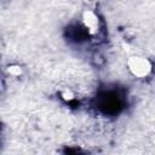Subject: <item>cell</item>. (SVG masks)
<instances>
[{
	"label": "cell",
	"mask_w": 155,
	"mask_h": 155,
	"mask_svg": "<svg viewBox=\"0 0 155 155\" xmlns=\"http://www.w3.org/2000/svg\"><path fill=\"white\" fill-rule=\"evenodd\" d=\"M125 105L124 96L114 88L103 90L96 97V108L105 115L119 114Z\"/></svg>",
	"instance_id": "obj_1"
},
{
	"label": "cell",
	"mask_w": 155,
	"mask_h": 155,
	"mask_svg": "<svg viewBox=\"0 0 155 155\" xmlns=\"http://www.w3.org/2000/svg\"><path fill=\"white\" fill-rule=\"evenodd\" d=\"M130 69L132 70V73L134 75L143 76V75H147L149 73V70L151 69V67H150V63L147 59L133 57L130 61Z\"/></svg>",
	"instance_id": "obj_2"
}]
</instances>
